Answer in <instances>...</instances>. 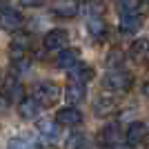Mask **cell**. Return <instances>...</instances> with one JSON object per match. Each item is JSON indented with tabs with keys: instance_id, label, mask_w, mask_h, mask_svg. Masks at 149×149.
I'll use <instances>...</instances> for the list:
<instances>
[{
	"instance_id": "cell-10",
	"label": "cell",
	"mask_w": 149,
	"mask_h": 149,
	"mask_svg": "<svg viewBox=\"0 0 149 149\" xmlns=\"http://www.w3.org/2000/svg\"><path fill=\"white\" fill-rule=\"evenodd\" d=\"M67 74H69V80L71 82L85 85V82H89L93 78V67L91 65H85V62H76L71 69H67Z\"/></svg>"
},
{
	"instance_id": "cell-7",
	"label": "cell",
	"mask_w": 149,
	"mask_h": 149,
	"mask_svg": "<svg viewBox=\"0 0 149 149\" xmlns=\"http://www.w3.org/2000/svg\"><path fill=\"white\" fill-rule=\"evenodd\" d=\"M118 25L123 33H136L143 25V13H134V11H120Z\"/></svg>"
},
{
	"instance_id": "cell-13",
	"label": "cell",
	"mask_w": 149,
	"mask_h": 149,
	"mask_svg": "<svg viewBox=\"0 0 149 149\" xmlns=\"http://www.w3.org/2000/svg\"><path fill=\"white\" fill-rule=\"evenodd\" d=\"M62 93H65V100L74 107V105H78V102L85 100V93L87 91H85V85H80V82H69Z\"/></svg>"
},
{
	"instance_id": "cell-3",
	"label": "cell",
	"mask_w": 149,
	"mask_h": 149,
	"mask_svg": "<svg viewBox=\"0 0 149 149\" xmlns=\"http://www.w3.org/2000/svg\"><path fill=\"white\" fill-rule=\"evenodd\" d=\"M0 27L9 33H16L22 27V13L13 7H0Z\"/></svg>"
},
{
	"instance_id": "cell-18",
	"label": "cell",
	"mask_w": 149,
	"mask_h": 149,
	"mask_svg": "<svg viewBox=\"0 0 149 149\" xmlns=\"http://www.w3.org/2000/svg\"><path fill=\"white\" fill-rule=\"evenodd\" d=\"M100 140L105 145H109V147L113 143H118V125H107L105 129L100 131Z\"/></svg>"
},
{
	"instance_id": "cell-15",
	"label": "cell",
	"mask_w": 149,
	"mask_h": 149,
	"mask_svg": "<svg viewBox=\"0 0 149 149\" xmlns=\"http://www.w3.org/2000/svg\"><path fill=\"white\" fill-rule=\"evenodd\" d=\"M87 31H89V36L96 38V40H102V38L107 36V22L100 16H89L87 20Z\"/></svg>"
},
{
	"instance_id": "cell-8",
	"label": "cell",
	"mask_w": 149,
	"mask_h": 149,
	"mask_svg": "<svg viewBox=\"0 0 149 149\" xmlns=\"http://www.w3.org/2000/svg\"><path fill=\"white\" fill-rule=\"evenodd\" d=\"M51 11L56 16H60V18H74L80 11V2L78 0H54Z\"/></svg>"
},
{
	"instance_id": "cell-5",
	"label": "cell",
	"mask_w": 149,
	"mask_h": 149,
	"mask_svg": "<svg viewBox=\"0 0 149 149\" xmlns=\"http://www.w3.org/2000/svg\"><path fill=\"white\" fill-rule=\"evenodd\" d=\"M2 96H5L9 102H20L25 98V89H22V82L16 78V76H7L2 80Z\"/></svg>"
},
{
	"instance_id": "cell-24",
	"label": "cell",
	"mask_w": 149,
	"mask_h": 149,
	"mask_svg": "<svg viewBox=\"0 0 149 149\" xmlns=\"http://www.w3.org/2000/svg\"><path fill=\"white\" fill-rule=\"evenodd\" d=\"M45 0H20V5L22 7H40Z\"/></svg>"
},
{
	"instance_id": "cell-26",
	"label": "cell",
	"mask_w": 149,
	"mask_h": 149,
	"mask_svg": "<svg viewBox=\"0 0 149 149\" xmlns=\"http://www.w3.org/2000/svg\"><path fill=\"white\" fill-rule=\"evenodd\" d=\"M7 107H9V100H7L5 96L0 93V111H7Z\"/></svg>"
},
{
	"instance_id": "cell-21",
	"label": "cell",
	"mask_w": 149,
	"mask_h": 149,
	"mask_svg": "<svg viewBox=\"0 0 149 149\" xmlns=\"http://www.w3.org/2000/svg\"><path fill=\"white\" fill-rule=\"evenodd\" d=\"M82 147H85V134H80V131L71 134L65 143V149H82Z\"/></svg>"
},
{
	"instance_id": "cell-9",
	"label": "cell",
	"mask_w": 149,
	"mask_h": 149,
	"mask_svg": "<svg viewBox=\"0 0 149 149\" xmlns=\"http://www.w3.org/2000/svg\"><path fill=\"white\" fill-rule=\"evenodd\" d=\"M56 123L58 125H65V127H74V125H80L82 123V113L76 109V107H62L56 111Z\"/></svg>"
},
{
	"instance_id": "cell-20",
	"label": "cell",
	"mask_w": 149,
	"mask_h": 149,
	"mask_svg": "<svg viewBox=\"0 0 149 149\" xmlns=\"http://www.w3.org/2000/svg\"><path fill=\"white\" fill-rule=\"evenodd\" d=\"M149 51V38H138L131 45V56L134 58H143L145 54Z\"/></svg>"
},
{
	"instance_id": "cell-14",
	"label": "cell",
	"mask_w": 149,
	"mask_h": 149,
	"mask_svg": "<svg viewBox=\"0 0 149 149\" xmlns=\"http://www.w3.org/2000/svg\"><path fill=\"white\" fill-rule=\"evenodd\" d=\"M76 62H80V51L78 49H62V51H58L56 65L60 69H71Z\"/></svg>"
},
{
	"instance_id": "cell-17",
	"label": "cell",
	"mask_w": 149,
	"mask_h": 149,
	"mask_svg": "<svg viewBox=\"0 0 149 149\" xmlns=\"http://www.w3.org/2000/svg\"><path fill=\"white\" fill-rule=\"evenodd\" d=\"M7 149H38L29 136H16L7 143Z\"/></svg>"
},
{
	"instance_id": "cell-22",
	"label": "cell",
	"mask_w": 149,
	"mask_h": 149,
	"mask_svg": "<svg viewBox=\"0 0 149 149\" xmlns=\"http://www.w3.org/2000/svg\"><path fill=\"white\" fill-rule=\"evenodd\" d=\"M102 11H105L102 0H89V13L91 16H102Z\"/></svg>"
},
{
	"instance_id": "cell-19",
	"label": "cell",
	"mask_w": 149,
	"mask_h": 149,
	"mask_svg": "<svg viewBox=\"0 0 149 149\" xmlns=\"http://www.w3.org/2000/svg\"><path fill=\"white\" fill-rule=\"evenodd\" d=\"M116 109V100L113 98H98L96 100V113L98 116H109Z\"/></svg>"
},
{
	"instance_id": "cell-27",
	"label": "cell",
	"mask_w": 149,
	"mask_h": 149,
	"mask_svg": "<svg viewBox=\"0 0 149 149\" xmlns=\"http://www.w3.org/2000/svg\"><path fill=\"white\" fill-rule=\"evenodd\" d=\"M143 93H145V96H147V98H149V80H147V82H145V85H143Z\"/></svg>"
},
{
	"instance_id": "cell-11",
	"label": "cell",
	"mask_w": 149,
	"mask_h": 149,
	"mask_svg": "<svg viewBox=\"0 0 149 149\" xmlns=\"http://www.w3.org/2000/svg\"><path fill=\"white\" fill-rule=\"evenodd\" d=\"M147 125L145 123H131L129 127H127V140L125 143L127 145H131V147H136V145H140V143H145V138H147Z\"/></svg>"
},
{
	"instance_id": "cell-25",
	"label": "cell",
	"mask_w": 149,
	"mask_h": 149,
	"mask_svg": "<svg viewBox=\"0 0 149 149\" xmlns=\"http://www.w3.org/2000/svg\"><path fill=\"white\" fill-rule=\"evenodd\" d=\"M111 149H134V147H131V145H127V143H120V140H118V143H113V145H111Z\"/></svg>"
},
{
	"instance_id": "cell-1",
	"label": "cell",
	"mask_w": 149,
	"mask_h": 149,
	"mask_svg": "<svg viewBox=\"0 0 149 149\" xmlns=\"http://www.w3.org/2000/svg\"><path fill=\"white\" fill-rule=\"evenodd\" d=\"M134 82V76L125 69H113V71H107L105 78H102V87L109 89V91H127Z\"/></svg>"
},
{
	"instance_id": "cell-6",
	"label": "cell",
	"mask_w": 149,
	"mask_h": 149,
	"mask_svg": "<svg viewBox=\"0 0 149 149\" xmlns=\"http://www.w3.org/2000/svg\"><path fill=\"white\" fill-rule=\"evenodd\" d=\"M38 136L45 145H56L58 143V136H60V129H58V123L56 120H40L38 123Z\"/></svg>"
},
{
	"instance_id": "cell-28",
	"label": "cell",
	"mask_w": 149,
	"mask_h": 149,
	"mask_svg": "<svg viewBox=\"0 0 149 149\" xmlns=\"http://www.w3.org/2000/svg\"><path fill=\"white\" fill-rule=\"evenodd\" d=\"M147 65H149V58H147Z\"/></svg>"
},
{
	"instance_id": "cell-16",
	"label": "cell",
	"mask_w": 149,
	"mask_h": 149,
	"mask_svg": "<svg viewBox=\"0 0 149 149\" xmlns=\"http://www.w3.org/2000/svg\"><path fill=\"white\" fill-rule=\"evenodd\" d=\"M27 36H20V38H16L11 42V49H9V56H11V60L13 62H18V60H22L25 58V51H27Z\"/></svg>"
},
{
	"instance_id": "cell-23",
	"label": "cell",
	"mask_w": 149,
	"mask_h": 149,
	"mask_svg": "<svg viewBox=\"0 0 149 149\" xmlns=\"http://www.w3.org/2000/svg\"><path fill=\"white\" fill-rule=\"evenodd\" d=\"M120 60H123V54L120 51H111L107 56V67H116V65H120Z\"/></svg>"
},
{
	"instance_id": "cell-4",
	"label": "cell",
	"mask_w": 149,
	"mask_h": 149,
	"mask_svg": "<svg viewBox=\"0 0 149 149\" xmlns=\"http://www.w3.org/2000/svg\"><path fill=\"white\" fill-rule=\"evenodd\" d=\"M47 51H62L69 47V33L65 29H51L42 40Z\"/></svg>"
},
{
	"instance_id": "cell-12",
	"label": "cell",
	"mask_w": 149,
	"mask_h": 149,
	"mask_svg": "<svg viewBox=\"0 0 149 149\" xmlns=\"http://www.w3.org/2000/svg\"><path fill=\"white\" fill-rule=\"evenodd\" d=\"M18 113H20V118H25V120L38 118V113H40V105H38V100L36 98H22L18 102Z\"/></svg>"
},
{
	"instance_id": "cell-2",
	"label": "cell",
	"mask_w": 149,
	"mask_h": 149,
	"mask_svg": "<svg viewBox=\"0 0 149 149\" xmlns=\"http://www.w3.org/2000/svg\"><path fill=\"white\" fill-rule=\"evenodd\" d=\"M60 87H58L56 82H51V80H45V82H40L38 85V89H36V96L33 98L38 100V105L40 107H54L60 100Z\"/></svg>"
}]
</instances>
